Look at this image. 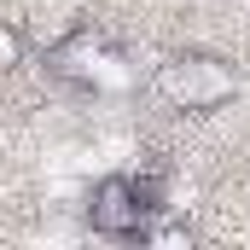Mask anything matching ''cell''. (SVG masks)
Segmentation results:
<instances>
[{
  "instance_id": "6da1fadb",
  "label": "cell",
  "mask_w": 250,
  "mask_h": 250,
  "mask_svg": "<svg viewBox=\"0 0 250 250\" xmlns=\"http://www.w3.org/2000/svg\"><path fill=\"white\" fill-rule=\"evenodd\" d=\"M157 93L175 105V111H221V105H233V93H239V70L233 59H221V53H169V59L157 64Z\"/></svg>"
},
{
  "instance_id": "7a4b0ae2",
  "label": "cell",
  "mask_w": 250,
  "mask_h": 250,
  "mask_svg": "<svg viewBox=\"0 0 250 250\" xmlns=\"http://www.w3.org/2000/svg\"><path fill=\"white\" fill-rule=\"evenodd\" d=\"M47 70L59 82H70V87H87V93H105V87H123L128 82V59L105 41V29H93V23H76L64 41H53Z\"/></svg>"
},
{
  "instance_id": "5b68a950",
  "label": "cell",
  "mask_w": 250,
  "mask_h": 250,
  "mask_svg": "<svg viewBox=\"0 0 250 250\" xmlns=\"http://www.w3.org/2000/svg\"><path fill=\"white\" fill-rule=\"evenodd\" d=\"M23 53H29V47H23V29H18V23H0V76H6V70H18Z\"/></svg>"
},
{
  "instance_id": "277c9868",
  "label": "cell",
  "mask_w": 250,
  "mask_h": 250,
  "mask_svg": "<svg viewBox=\"0 0 250 250\" xmlns=\"http://www.w3.org/2000/svg\"><path fill=\"white\" fill-rule=\"evenodd\" d=\"M140 239H146V245H157V250H187V245H192V227L157 209V215L146 221V233H140Z\"/></svg>"
},
{
  "instance_id": "3957f363",
  "label": "cell",
  "mask_w": 250,
  "mask_h": 250,
  "mask_svg": "<svg viewBox=\"0 0 250 250\" xmlns=\"http://www.w3.org/2000/svg\"><path fill=\"white\" fill-rule=\"evenodd\" d=\"M151 215L157 209H151V198L140 192L134 175H105V181H93V192H87V227L99 239H140Z\"/></svg>"
}]
</instances>
